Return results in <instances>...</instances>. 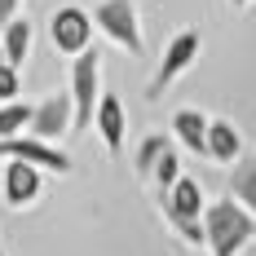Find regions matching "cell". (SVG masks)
<instances>
[{"mask_svg": "<svg viewBox=\"0 0 256 256\" xmlns=\"http://www.w3.org/2000/svg\"><path fill=\"white\" fill-rule=\"evenodd\" d=\"M252 212L238 204V199H216V204L204 208V234L212 243L216 256H238L243 243L252 238Z\"/></svg>", "mask_w": 256, "mask_h": 256, "instance_id": "cell-1", "label": "cell"}, {"mask_svg": "<svg viewBox=\"0 0 256 256\" xmlns=\"http://www.w3.org/2000/svg\"><path fill=\"white\" fill-rule=\"evenodd\" d=\"M93 22L110 44H120L124 53L142 58L146 53V36H142V14L132 0H98L93 4Z\"/></svg>", "mask_w": 256, "mask_h": 256, "instance_id": "cell-2", "label": "cell"}, {"mask_svg": "<svg viewBox=\"0 0 256 256\" xmlns=\"http://www.w3.org/2000/svg\"><path fill=\"white\" fill-rule=\"evenodd\" d=\"M71 98H76V132L93 128V115L102 102V53L98 49L71 58Z\"/></svg>", "mask_w": 256, "mask_h": 256, "instance_id": "cell-3", "label": "cell"}, {"mask_svg": "<svg viewBox=\"0 0 256 256\" xmlns=\"http://www.w3.org/2000/svg\"><path fill=\"white\" fill-rule=\"evenodd\" d=\"M93 14L88 9H80V4H62L58 14L49 18V40L53 49L62 53V58H80L84 49H93Z\"/></svg>", "mask_w": 256, "mask_h": 256, "instance_id": "cell-4", "label": "cell"}, {"mask_svg": "<svg viewBox=\"0 0 256 256\" xmlns=\"http://www.w3.org/2000/svg\"><path fill=\"white\" fill-rule=\"evenodd\" d=\"M0 159H22V164H36L40 172H58V177L71 172V154L58 150V146L44 142V137H36V132L4 137V142H0Z\"/></svg>", "mask_w": 256, "mask_h": 256, "instance_id": "cell-5", "label": "cell"}, {"mask_svg": "<svg viewBox=\"0 0 256 256\" xmlns=\"http://www.w3.org/2000/svg\"><path fill=\"white\" fill-rule=\"evenodd\" d=\"M199 49H204V40H199V31L194 26H186V31H177L172 40H168V49H164V58H159V71H154L150 88H146V98H159L172 80L181 76V71H190V62L199 58Z\"/></svg>", "mask_w": 256, "mask_h": 256, "instance_id": "cell-6", "label": "cell"}, {"mask_svg": "<svg viewBox=\"0 0 256 256\" xmlns=\"http://www.w3.org/2000/svg\"><path fill=\"white\" fill-rule=\"evenodd\" d=\"M26 132H36L44 142H62L66 132H76V98L71 93H53L44 102H36V115H31Z\"/></svg>", "mask_w": 256, "mask_h": 256, "instance_id": "cell-7", "label": "cell"}, {"mask_svg": "<svg viewBox=\"0 0 256 256\" xmlns=\"http://www.w3.org/2000/svg\"><path fill=\"white\" fill-rule=\"evenodd\" d=\"M36 194H40V168L22 164V159H9L4 164V204L26 208V204H36Z\"/></svg>", "mask_w": 256, "mask_h": 256, "instance_id": "cell-8", "label": "cell"}, {"mask_svg": "<svg viewBox=\"0 0 256 256\" xmlns=\"http://www.w3.org/2000/svg\"><path fill=\"white\" fill-rule=\"evenodd\" d=\"M204 190H199V181L194 177H177V186L164 194V212H168V221L177 226V221H199L204 216Z\"/></svg>", "mask_w": 256, "mask_h": 256, "instance_id": "cell-9", "label": "cell"}, {"mask_svg": "<svg viewBox=\"0 0 256 256\" xmlns=\"http://www.w3.org/2000/svg\"><path fill=\"white\" fill-rule=\"evenodd\" d=\"M93 128L102 132V142H106V150H110V154L124 150L128 115H124V102H120L115 93H102V102H98V115H93Z\"/></svg>", "mask_w": 256, "mask_h": 256, "instance_id": "cell-10", "label": "cell"}, {"mask_svg": "<svg viewBox=\"0 0 256 256\" xmlns=\"http://www.w3.org/2000/svg\"><path fill=\"white\" fill-rule=\"evenodd\" d=\"M0 44H4V62L22 66L26 58H31V44H36V26H31V18H26V14H18L14 22H4Z\"/></svg>", "mask_w": 256, "mask_h": 256, "instance_id": "cell-11", "label": "cell"}, {"mask_svg": "<svg viewBox=\"0 0 256 256\" xmlns=\"http://www.w3.org/2000/svg\"><path fill=\"white\" fill-rule=\"evenodd\" d=\"M238 154H243L238 128L226 124V120H212V124H208V159H216V164H238Z\"/></svg>", "mask_w": 256, "mask_h": 256, "instance_id": "cell-12", "label": "cell"}, {"mask_svg": "<svg viewBox=\"0 0 256 256\" xmlns=\"http://www.w3.org/2000/svg\"><path fill=\"white\" fill-rule=\"evenodd\" d=\"M208 115H199V110H177L172 115V132H177V142L186 146V150H194V154H208Z\"/></svg>", "mask_w": 256, "mask_h": 256, "instance_id": "cell-13", "label": "cell"}, {"mask_svg": "<svg viewBox=\"0 0 256 256\" xmlns=\"http://www.w3.org/2000/svg\"><path fill=\"white\" fill-rule=\"evenodd\" d=\"M31 115H36V102H0V142L31 128Z\"/></svg>", "mask_w": 256, "mask_h": 256, "instance_id": "cell-14", "label": "cell"}, {"mask_svg": "<svg viewBox=\"0 0 256 256\" xmlns=\"http://www.w3.org/2000/svg\"><path fill=\"white\" fill-rule=\"evenodd\" d=\"M230 186H234V199L256 216V159H243V164L234 168V181H230Z\"/></svg>", "mask_w": 256, "mask_h": 256, "instance_id": "cell-15", "label": "cell"}, {"mask_svg": "<svg viewBox=\"0 0 256 256\" xmlns=\"http://www.w3.org/2000/svg\"><path fill=\"white\" fill-rule=\"evenodd\" d=\"M150 177H154V186H159V194H168V190L177 186V177H181V159H177V150H172V146L159 154V164H154Z\"/></svg>", "mask_w": 256, "mask_h": 256, "instance_id": "cell-16", "label": "cell"}, {"mask_svg": "<svg viewBox=\"0 0 256 256\" xmlns=\"http://www.w3.org/2000/svg\"><path fill=\"white\" fill-rule=\"evenodd\" d=\"M164 150H168V137H159V132H154V137H146V142L137 146V172H142V177H150Z\"/></svg>", "mask_w": 256, "mask_h": 256, "instance_id": "cell-17", "label": "cell"}, {"mask_svg": "<svg viewBox=\"0 0 256 256\" xmlns=\"http://www.w3.org/2000/svg\"><path fill=\"white\" fill-rule=\"evenodd\" d=\"M18 93H22V66L0 62V102H18Z\"/></svg>", "mask_w": 256, "mask_h": 256, "instance_id": "cell-18", "label": "cell"}, {"mask_svg": "<svg viewBox=\"0 0 256 256\" xmlns=\"http://www.w3.org/2000/svg\"><path fill=\"white\" fill-rule=\"evenodd\" d=\"M22 4L26 0H0V22H14V18L22 14Z\"/></svg>", "mask_w": 256, "mask_h": 256, "instance_id": "cell-19", "label": "cell"}, {"mask_svg": "<svg viewBox=\"0 0 256 256\" xmlns=\"http://www.w3.org/2000/svg\"><path fill=\"white\" fill-rule=\"evenodd\" d=\"M0 62H4V44H0Z\"/></svg>", "mask_w": 256, "mask_h": 256, "instance_id": "cell-20", "label": "cell"}, {"mask_svg": "<svg viewBox=\"0 0 256 256\" xmlns=\"http://www.w3.org/2000/svg\"><path fill=\"white\" fill-rule=\"evenodd\" d=\"M230 4H248V0H230Z\"/></svg>", "mask_w": 256, "mask_h": 256, "instance_id": "cell-21", "label": "cell"}, {"mask_svg": "<svg viewBox=\"0 0 256 256\" xmlns=\"http://www.w3.org/2000/svg\"><path fill=\"white\" fill-rule=\"evenodd\" d=\"M0 256H4V252H0Z\"/></svg>", "mask_w": 256, "mask_h": 256, "instance_id": "cell-22", "label": "cell"}]
</instances>
